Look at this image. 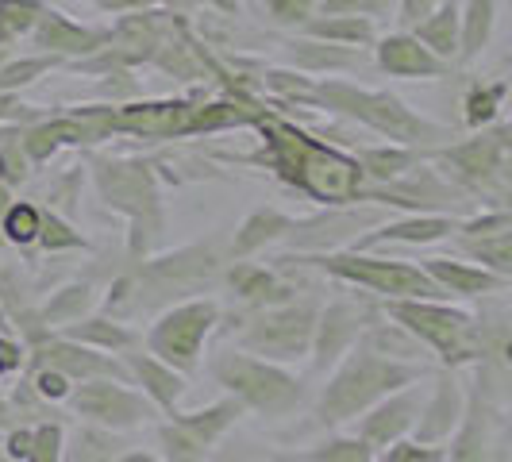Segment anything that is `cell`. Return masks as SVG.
<instances>
[{"mask_svg": "<svg viewBox=\"0 0 512 462\" xmlns=\"http://www.w3.org/2000/svg\"><path fill=\"white\" fill-rule=\"evenodd\" d=\"M258 128L270 139V166H278L285 181L301 185L316 201H351L362 193L359 158L332 151L282 120H258Z\"/></svg>", "mask_w": 512, "mask_h": 462, "instance_id": "1", "label": "cell"}, {"mask_svg": "<svg viewBox=\"0 0 512 462\" xmlns=\"http://www.w3.org/2000/svg\"><path fill=\"white\" fill-rule=\"evenodd\" d=\"M312 97L320 104H328V108H335V112L355 116L366 128L382 131L389 139L416 143V139H439V135H447L443 128H436V124L420 120L416 112H409L397 97H389V93H370V89H355V85H347V81H324V85L312 89Z\"/></svg>", "mask_w": 512, "mask_h": 462, "instance_id": "2", "label": "cell"}, {"mask_svg": "<svg viewBox=\"0 0 512 462\" xmlns=\"http://www.w3.org/2000/svg\"><path fill=\"white\" fill-rule=\"evenodd\" d=\"M412 370H401V366H385V362L374 359V351H362L347 362L335 378L332 393H324V420H347L355 409H362L370 397H378L382 389H393V385L409 382Z\"/></svg>", "mask_w": 512, "mask_h": 462, "instance_id": "3", "label": "cell"}, {"mask_svg": "<svg viewBox=\"0 0 512 462\" xmlns=\"http://www.w3.org/2000/svg\"><path fill=\"white\" fill-rule=\"evenodd\" d=\"M216 378L231 385L239 397H247L262 412H285L297 401V385L285 374L262 366V362L243 359V355H220L216 359Z\"/></svg>", "mask_w": 512, "mask_h": 462, "instance_id": "4", "label": "cell"}, {"mask_svg": "<svg viewBox=\"0 0 512 462\" xmlns=\"http://www.w3.org/2000/svg\"><path fill=\"white\" fill-rule=\"evenodd\" d=\"M216 320V305H185L178 312H170L151 335V347L162 359L178 362V366H193L197 359V347L205 332Z\"/></svg>", "mask_w": 512, "mask_h": 462, "instance_id": "5", "label": "cell"}, {"mask_svg": "<svg viewBox=\"0 0 512 462\" xmlns=\"http://www.w3.org/2000/svg\"><path fill=\"white\" fill-rule=\"evenodd\" d=\"M235 416H239V405H216V409L178 420L174 428H166V432H162L170 459L174 462H201L205 459V451H208V443L220 436Z\"/></svg>", "mask_w": 512, "mask_h": 462, "instance_id": "6", "label": "cell"}, {"mask_svg": "<svg viewBox=\"0 0 512 462\" xmlns=\"http://www.w3.org/2000/svg\"><path fill=\"white\" fill-rule=\"evenodd\" d=\"M324 266L343 274V278H355V282L370 285L378 293H436L432 285L424 282L420 270L401 266V262H370V258H324Z\"/></svg>", "mask_w": 512, "mask_h": 462, "instance_id": "7", "label": "cell"}, {"mask_svg": "<svg viewBox=\"0 0 512 462\" xmlns=\"http://www.w3.org/2000/svg\"><path fill=\"white\" fill-rule=\"evenodd\" d=\"M108 35H112V31L81 27V24H74V20H66L62 12L47 8V4H43L39 20L31 27L35 47H43V51H51V54H89V51H97V47H104Z\"/></svg>", "mask_w": 512, "mask_h": 462, "instance_id": "8", "label": "cell"}, {"mask_svg": "<svg viewBox=\"0 0 512 462\" xmlns=\"http://www.w3.org/2000/svg\"><path fill=\"white\" fill-rule=\"evenodd\" d=\"M378 66L393 77H443L451 70V62L436 58L416 35H405V31L378 43Z\"/></svg>", "mask_w": 512, "mask_h": 462, "instance_id": "9", "label": "cell"}, {"mask_svg": "<svg viewBox=\"0 0 512 462\" xmlns=\"http://www.w3.org/2000/svg\"><path fill=\"white\" fill-rule=\"evenodd\" d=\"M412 332H420L428 343H436L439 351L451 355V347H459L462 335H466V316L451 312V308H436V305H397L393 308Z\"/></svg>", "mask_w": 512, "mask_h": 462, "instance_id": "10", "label": "cell"}, {"mask_svg": "<svg viewBox=\"0 0 512 462\" xmlns=\"http://www.w3.org/2000/svg\"><path fill=\"white\" fill-rule=\"evenodd\" d=\"M308 332H312L308 312H278V316L262 320L258 332H251V343L262 347V351H270L274 359H289V355H297L308 343Z\"/></svg>", "mask_w": 512, "mask_h": 462, "instance_id": "11", "label": "cell"}, {"mask_svg": "<svg viewBox=\"0 0 512 462\" xmlns=\"http://www.w3.org/2000/svg\"><path fill=\"white\" fill-rule=\"evenodd\" d=\"M412 35L436 54V58L451 62V58L459 54V4H455V0L436 4L432 16H424L420 24L412 27Z\"/></svg>", "mask_w": 512, "mask_h": 462, "instance_id": "12", "label": "cell"}, {"mask_svg": "<svg viewBox=\"0 0 512 462\" xmlns=\"http://www.w3.org/2000/svg\"><path fill=\"white\" fill-rule=\"evenodd\" d=\"M301 31L308 39H328L339 47H366L378 39V27L370 16H308Z\"/></svg>", "mask_w": 512, "mask_h": 462, "instance_id": "13", "label": "cell"}, {"mask_svg": "<svg viewBox=\"0 0 512 462\" xmlns=\"http://www.w3.org/2000/svg\"><path fill=\"white\" fill-rule=\"evenodd\" d=\"M77 409H85L89 416H101V420H112V424H131L143 416V405L124 393V389H112V385H89L81 389L74 401Z\"/></svg>", "mask_w": 512, "mask_h": 462, "instance_id": "14", "label": "cell"}, {"mask_svg": "<svg viewBox=\"0 0 512 462\" xmlns=\"http://www.w3.org/2000/svg\"><path fill=\"white\" fill-rule=\"evenodd\" d=\"M447 158L474 174V178H489V174H501L505 166V131H493V135H482V139H470L455 151H447Z\"/></svg>", "mask_w": 512, "mask_h": 462, "instance_id": "15", "label": "cell"}, {"mask_svg": "<svg viewBox=\"0 0 512 462\" xmlns=\"http://www.w3.org/2000/svg\"><path fill=\"white\" fill-rule=\"evenodd\" d=\"M493 16H497V0H466V12H459V58L474 62L486 51L489 35H493Z\"/></svg>", "mask_w": 512, "mask_h": 462, "instance_id": "16", "label": "cell"}, {"mask_svg": "<svg viewBox=\"0 0 512 462\" xmlns=\"http://www.w3.org/2000/svg\"><path fill=\"white\" fill-rule=\"evenodd\" d=\"M285 51L293 62H301L305 70H343V66H359V51H343V47H324V39H289Z\"/></svg>", "mask_w": 512, "mask_h": 462, "instance_id": "17", "label": "cell"}, {"mask_svg": "<svg viewBox=\"0 0 512 462\" xmlns=\"http://www.w3.org/2000/svg\"><path fill=\"white\" fill-rule=\"evenodd\" d=\"M39 12H43V0H0V51H4V43L31 35Z\"/></svg>", "mask_w": 512, "mask_h": 462, "instance_id": "18", "label": "cell"}, {"mask_svg": "<svg viewBox=\"0 0 512 462\" xmlns=\"http://www.w3.org/2000/svg\"><path fill=\"white\" fill-rule=\"evenodd\" d=\"M505 93H509V85H505V81H497V85H478V89L466 97V124H470V128L489 124V120L497 116L501 101H505Z\"/></svg>", "mask_w": 512, "mask_h": 462, "instance_id": "19", "label": "cell"}, {"mask_svg": "<svg viewBox=\"0 0 512 462\" xmlns=\"http://www.w3.org/2000/svg\"><path fill=\"white\" fill-rule=\"evenodd\" d=\"M289 228H293V220H285L282 212H274V208L255 212V216L247 220L243 235H239V247H235V251H251L262 239H274V235H282V231H289Z\"/></svg>", "mask_w": 512, "mask_h": 462, "instance_id": "20", "label": "cell"}, {"mask_svg": "<svg viewBox=\"0 0 512 462\" xmlns=\"http://www.w3.org/2000/svg\"><path fill=\"white\" fill-rule=\"evenodd\" d=\"M409 412H412V401L405 397V401H393V405H385L378 416H370L366 424H362V432L370 439H378V443H385L389 436H397L405 424H409Z\"/></svg>", "mask_w": 512, "mask_h": 462, "instance_id": "21", "label": "cell"}, {"mask_svg": "<svg viewBox=\"0 0 512 462\" xmlns=\"http://www.w3.org/2000/svg\"><path fill=\"white\" fill-rule=\"evenodd\" d=\"M58 66V54H47V58H24V62H12V66H0V89H16V85H27L43 70Z\"/></svg>", "mask_w": 512, "mask_h": 462, "instance_id": "22", "label": "cell"}, {"mask_svg": "<svg viewBox=\"0 0 512 462\" xmlns=\"http://www.w3.org/2000/svg\"><path fill=\"white\" fill-rule=\"evenodd\" d=\"M412 162L409 151H389V147H378V151H366L362 154V170H370L374 178H397L405 166Z\"/></svg>", "mask_w": 512, "mask_h": 462, "instance_id": "23", "label": "cell"}, {"mask_svg": "<svg viewBox=\"0 0 512 462\" xmlns=\"http://www.w3.org/2000/svg\"><path fill=\"white\" fill-rule=\"evenodd\" d=\"M320 0H262V8L270 12V20L278 27H301L316 12Z\"/></svg>", "mask_w": 512, "mask_h": 462, "instance_id": "24", "label": "cell"}, {"mask_svg": "<svg viewBox=\"0 0 512 462\" xmlns=\"http://www.w3.org/2000/svg\"><path fill=\"white\" fill-rule=\"evenodd\" d=\"M432 274L443 278L447 285H455L459 293H478V289H489L497 285V278L489 274H478V270H462V266H447V262H432Z\"/></svg>", "mask_w": 512, "mask_h": 462, "instance_id": "25", "label": "cell"}, {"mask_svg": "<svg viewBox=\"0 0 512 462\" xmlns=\"http://www.w3.org/2000/svg\"><path fill=\"white\" fill-rule=\"evenodd\" d=\"M320 16H385L393 0H320Z\"/></svg>", "mask_w": 512, "mask_h": 462, "instance_id": "26", "label": "cell"}, {"mask_svg": "<svg viewBox=\"0 0 512 462\" xmlns=\"http://www.w3.org/2000/svg\"><path fill=\"white\" fill-rule=\"evenodd\" d=\"M451 231V220H409V224H393L385 228V239H409V243H428Z\"/></svg>", "mask_w": 512, "mask_h": 462, "instance_id": "27", "label": "cell"}, {"mask_svg": "<svg viewBox=\"0 0 512 462\" xmlns=\"http://www.w3.org/2000/svg\"><path fill=\"white\" fill-rule=\"evenodd\" d=\"M4 231H8V239H16V243L35 239V231H39V212L31 205H12L8 216H4Z\"/></svg>", "mask_w": 512, "mask_h": 462, "instance_id": "28", "label": "cell"}, {"mask_svg": "<svg viewBox=\"0 0 512 462\" xmlns=\"http://www.w3.org/2000/svg\"><path fill=\"white\" fill-rule=\"evenodd\" d=\"M139 374H143V378L151 382V393L158 397V401H162V405H170V401H174V397L181 393V382H178V378H174L170 370H158L154 362H139Z\"/></svg>", "mask_w": 512, "mask_h": 462, "instance_id": "29", "label": "cell"}, {"mask_svg": "<svg viewBox=\"0 0 512 462\" xmlns=\"http://www.w3.org/2000/svg\"><path fill=\"white\" fill-rule=\"evenodd\" d=\"M0 174H4V181L27 178V162H24V154H20V143H12V147L0 151Z\"/></svg>", "mask_w": 512, "mask_h": 462, "instance_id": "30", "label": "cell"}, {"mask_svg": "<svg viewBox=\"0 0 512 462\" xmlns=\"http://www.w3.org/2000/svg\"><path fill=\"white\" fill-rule=\"evenodd\" d=\"M436 4L439 0H397V12H401L397 20H401L405 27H416L424 16H432V8H436Z\"/></svg>", "mask_w": 512, "mask_h": 462, "instance_id": "31", "label": "cell"}, {"mask_svg": "<svg viewBox=\"0 0 512 462\" xmlns=\"http://www.w3.org/2000/svg\"><path fill=\"white\" fill-rule=\"evenodd\" d=\"M320 462H370V455H366V447H359V443H332L320 455Z\"/></svg>", "mask_w": 512, "mask_h": 462, "instance_id": "32", "label": "cell"}, {"mask_svg": "<svg viewBox=\"0 0 512 462\" xmlns=\"http://www.w3.org/2000/svg\"><path fill=\"white\" fill-rule=\"evenodd\" d=\"M385 462H439V455L420 451V447H397V451H393V459H385Z\"/></svg>", "mask_w": 512, "mask_h": 462, "instance_id": "33", "label": "cell"}, {"mask_svg": "<svg viewBox=\"0 0 512 462\" xmlns=\"http://www.w3.org/2000/svg\"><path fill=\"white\" fill-rule=\"evenodd\" d=\"M216 12H224V16H239L243 12V0H208Z\"/></svg>", "mask_w": 512, "mask_h": 462, "instance_id": "34", "label": "cell"}, {"mask_svg": "<svg viewBox=\"0 0 512 462\" xmlns=\"http://www.w3.org/2000/svg\"><path fill=\"white\" fill-rule=\"evenodd\" d=\"M124 462H151V459H143V455H131V459H124Z\"/></svg>", "mask_w": 512, "mask_h": 462, "instance_id": "35", "label": "cell"}]
</instances>
